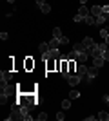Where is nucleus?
<instances>
[{
    "mask_svg": "<svg viewBox=\"0 0 109 121\" xmlns=\"http://www.w3.org/2000/svg\"><path fill=\"white\" fill-rule=\"evenodd\" d=\"M7 119H24L22 110H20V103H15V105H13V108H11V116L7 117Z\"/></svg>",
    "mask_w": 109,
    "mask_h": 121,
    "instance_id": "f257e3e1",
    "label": "nucleus"
},
{
    "mask_svg": "<svg viewBox=\"0 0 109 121\" xmlns=\"http://www.w3.org/2000/svg\"><path fill=\"white\" fill-rule=\"evenodd\" d=\"M0 87H2V94H4V96H11V94L15 92V87H9V85H7V81H2Z\"/></svg>",
    "mask_w": 109,
    "mask_h": 121,
    "instance_id": "f03ea898",
    "label": "nucleus"
},
{
    "mask_svg": "<svg viewBox=\"0 0 109 121\" xmlns=\"http://www.w3.org/2000/svg\"><path fill=\"white\" fill-rule=\"evenodd\" d=\"M80 81H82V78H80L78 74H71V76L67 78V83H69L71 87H76L78 83H80Z\"/></svg>",
    "mask_w": 109,
    "mask_h": 121,
    "instance_id": "7ed1b4c3",
    "label": "nucleus"
},
{
    "mask_svg": "<svg viewBox=\"0 0 109 121\" xmlns=\"http://www.w3.org/2000/svg\"><path fill=\"white\" fill-rule=\"evenodd\" d=\"M87 72H89V69L85 65H84V63H80V65H78V69H76V74L80 76V78H84V76H87Z\"/></svg>",
    "mask_w": 109,
    "mask_h": 121,
    "instance_id": "20e7f679",
    "label": "nucleus"
},
{
    "mask_svg": "<svg viewBox=\"0 0 109 121\" xmlns=\"http://www.w3.org/2000/svg\"><path fill=\"white\" fill-rule=\"evenodd\" d=\"M11 78H13V72H11V71H2V72H0V80H2V81H9Z\"/></svg>",
    "mask_w": 109,
    "mask_h": 121,
    "instance_id": "39448f33",
    "label": "nucleus"
},
{
    "mask_svg": "<svg viewBox=\"0 0 109 121\" xmlns=\"http://www.w3.org/2000/svg\"><path fill=\"white\" fill-rule=\"evenodd\" d=\"M78 15L85 18V16H89V15H91V11H89L87 7H85V4H82V5H80V9H78Z\"/></svg>",
    "mask_w": 109,
    "mask_h": 121,
    "instance_id": "423d86ee",
    "label": "nucleus"
},
{
    "mask_svg": "<svg viewBox=\"0 0 109 121\" xmlns=\"http://www.w3.org/2000/svg\"><path fill=\"white\" fill-rule=\"evenodd\" d=\"M38 51H40L42 54H49V52H51V47H49V43H40V45H38Z\"/></svg>",
    "mask_w": 109,
    "mask_h": 121,
    "instance_id": "0eeeda50",
    "label": "nucleus"
},
{
    "mask_svg": "<svg viewBox=\"0 0 109 121\" xmlns=\"http://www.w3.org/2000/svg\"><path fill=\"white\" fill-rule=\"evenodd\" d=\"M84 24H87V25H96V16H93V15L85 16V18H84Z\"/></svg>",
    "mask_w": 109,
    "mask_h": 121,
    "instance_id": "6e6552de",
    "label": "nucleus"
},
{
    "mask_svg": "<svg viewBox=\"0 0 109 121\" xmlns=\"http://www.w3.org/2000/svg\"><path fill=\"white\" fill-rule=\"evenodd\" d=\"M104 63H105V60L102 58V56H98V58H93V65H95V67H98V69L104 65Z\"/></svg>",
    "mask_w": 109,
    "mask_h": 121,
    "instance_id": "1a4fd4ad",
    "label": "nucleus"
},
{
    "mask_svg": "<svg viewBox=\"0 0 109 121\" xmlns=\"http://www.w3.org/2000/svg\"><path fill=\"white\" fill-rule=\"evenodd\" d=\"M87 60H89V54L85 51H84V52H78V61H80V63H85Z\"/></svg>",
    "mask_w": 109,
    "mask_h": 121,
    "instance_id": "9d476101",
    "label": "nucleus"
},
{
    "mask_svg": "<svg viewBox=\"0 0 109 121\" xmlns=\"http://www.w3.org/2000/svg\"><path fill=\"white\" fill-rule=\"evenodd\" d=\"M91 15L100 16V15H102V7H100V5H93V7H91Z\"/></svg>",
    "mask_w": 109,
    "mask_h": 121,
    "instance_id": "9b49d317",
    "label": "nucleus"
},
{
    "mask_svg": "<svg viewBox=\"0 0 109 121\" xmlns=\"http://www.w3.org/2000/svg\"><path fill=\"white\" fill-rule=\"evenodd\" d=\"M49 58H53V60H60V52H58V49H51Z\"/></svg>",
    "mask_w": 109,
    "mask_h": 121,
    "instance_id": "f8f14e48",
    "label": "nucleus"
},
{
    "mask_svg": "<svg viewBox=\"0 0 109 121\" xmlns=\"http://www.w3.org/2000/svg\"><path fill=\"white\" fill-rule=\"evenodd\" d=\"M89 76H91V78H96V76H98V67H91V69H89V72H87Z\"/></svg>",
    "mask_w": 109,
    "mask_h": 121,
    "instance_id": "ddd939ff",
    "label": "nucleus"
},
{
    "mask_svg": "<svg viewBox=\"0 0 109 121\" xmlns=\"http://www.w3.org/2000/svg\"><path fill=\"white\" fill-rule=\"evenodd\" d=\"M96 117H98V119H102V121H107V119H109V114L102 110V112H98V116H96Z\"/></svg>",
    "mask_w": 109,
    "mask_h": 121,
    "instance_id": "4468645a",
    "label": "nucleus"
},
{
    "mask_svg": "<svg viewBox=\"0 0 109 121\" xmlns=\"http://www.w3.org/2000/svg\"><path fill=\"white\" fill-rule=\"evenodd\" d=\"M40 11L44 13V15H47V13L51 11V5H49V4H44V5H40Z\"/></svg>",
    "mask_w": 109,
    "mask_h": 121,
    "instance_id": "2eb2a0df",
    "label": "nucleus"
},
{
    "mask_svg": "<svg viewBox=\"0 0 109 121\" xmlns=\"http://www.w3.org/2000/svg\"><path fill=\"white\" fill-rule=\"evenodd\" d=\"M58 45H60V42H58L57 38H53V40L49 42V47H51V49H58Z\"/></svg>",
    "mask_w": 109,
    "mask_h": 121,
    "instance_id": "dca6fc26",
    "label": "nucleus"
},
{
    "mask_svg": "<svg viewBox=\"0 0 109 121\" xmlns=\"http://www.w3.org/2000/svg\"><path fill=\"white\" fill-rule=\"evenodd\" d=\"M67 60H78V52H76V51H75V49H73L71 52H69V54H67Z\"/></svg>",
    "mask_w": 109,
    "mask_h": 121,
    "instance_id": "f3484780",
    "label": "nucleus"
},
{
    "mask_svg": "<svg viewBox=\"0 0 109 121\" xmlns=\"http://www.w3.org/2000/svg\"><path fill=\"white\" fill-rule=\"evenodd\" d=\"M53 38L60 40V38H62V31H60V29H53Z\"/></svg>",
    "mask_w": 109,
    "mask_h": 121,
    "instance_id": "a211bd4d",
    "label": "nucleus"
},
{
    "mask_svg": "<svg viewBox=\"0 0 109 121\" xmlns=\"http://www.w3.org/2000/svg\"><path fill=\"white\" fill-rule=\"evenodd\" d=\"M69 98H71V99H78V98H80V92L78 91H71L69 92Z\"/></svg>",
    "mask_w": 109,
    "mask_h": 121,
    "instance_id": "6ab92c4d",
    "label": "nucleus"
},
{
    "mask_svg": "<svg viewBox=\"0 0 109 121\" xmlns=\"http://www.w3.org/2000/svg\"><path fill=\"white\" fill-rule=\"evenodd\" d=\"M73 49L76 51V52H84V51H85V47H84V43H76V45L73 47Z\"/></svg>",
    "mask_w": 109,
    "mask_h": 121,
    "instance_id": "aec40b11",
    "label": "nucleus"
},
{
    "mask_svg": "<svg viewBox=\"0 0 109 121\" xmlns=\"http://www.w3.org/2000/svg\"><path fill=\"white\" fill-rule=\"evenodd\" d=\"M62 108H71V98L62 101Z\"/></svg>",
    "mask_w": 109,
    "mask_h": 121,
    "instance_id": "412c9836",
    "label": "nucleus"
},
{
    "mask_svg": "<svg viewBox=\"0 0 109 121\" xmlns=\"http://www.w3.org/2000/svg\"><path fill=\"white\" fill-rule=\"evenodd\" d=\"M31 67H35V61H33L31 58H27L26 60V69H31Z\"/></svg>",
    "mask_w": 109,
    "mask_h": 121,
    "instance_id": "4be33fe9",
    "label": "nucleus"
},
{
    "mask_svg": "<svg viewBox=\"0 0 109 121\" xmlns=\"http://www.w3.org/2000/svg\"><path fill=\"white\" fill-rule=\"evenodd\" d=\"M73 20H75V24H80V22H84V16H80V15H78V13H76Z\"/></svg>",
    "mask_w": 109,
    "mask_h": 121,
    "instance_id": "5701e85b",
    "label": "nucleus"
},
{
    "mask_svg": "<svg viewBox=\"0 0 109 121\" xmlns=\"http://www.w3.org/2000/svg\"><path fill=\"white\" fill-rule=\"evenodd\" d=\"M58 42H60L62 45H67V43H69V38H67V36H62V38H60Z\"/></svg>",
    "mask_w": 109,
    "mask_h": 121,
    "instance_id": "b1692460",
    "label": "nucleus"
},
{
    "mask_svg": "<svg viewBox=\"0 0 109 121\" xmlns=\"http://www.w3.org/2000/svg\"><path fill=\"white\" fill-rule=\"evenodd\" d=\"M47 61V71H51L53 67H55V63H53V58H49V60H46Z\"/></svg>",
    "mask_w": 109,
    "mask_h": 121,
    "instance_id": "393cba45",
    "label": "nucleus"
},
{
    "mask_svg": "<svg viewBox=\"0 0 109 121\" xmlns=\"http://www.w3.org/2000/svg\"><path fill=\"white\" fill-rule=\"evenodd\" d=\"M104 22H105V18H104L102 15H100V16H96V25H102Z\"/></svg>",
    "mask_w": 109,
    "mask_h": 121,
    "instance_id": "a878e982",
    "label": "nucleus"
},
{
    "mask_svg": "<svg viewBox=\"0 0 109 121\" xmlns=\"http://www.w3.org/2000/svg\"><path fill=\"white\" fill-rule=\"evenodd\" d=\"M102 58H104L105 61H109V47H107V49L104 51V54H102Z\"/></svg>",
    "mask_w": 109,
    "mask_h": 121,
    "instance_id": "bb28decb",
    "label": "nucleus"
},
{
    "mask_svg": "<svg viewBox=\"0 0 109 121\" xmlns=\"http://www.w3.org/2000/svg\"><path fill=\"white\" fill-rule=\"evenodd\" d=\"M7 98H9V96H4V94H0V103H2V105H5V103H7Z\"/></svg>",
    "mask_w": 109,
    "mask_h": 121,
    "instance_id": "cd10ccee",
    "label": "nucleus"
},
{
    "mask_svg": "<svg viewBox=\"0 0 109 121\" xmlns=\"http://www.w3.org/2000/svg\"><path fill=\"white\" fill-rule=\"evenodd\" d=\"M107 35H109V31H107V29H102V31H100V36H102L104 40L107 38Z\"/></svg>",
    "mask_w": 109,
    "mask_h": 121,
    "instance_id": "c85d7f7f",
    "label": "nucleus"
},
{
    "mask_svg": "<svg viewBox=\"0 0 109 121\" xmlns=\"http://www.w3.org/2000/svg\"><path fill=\"white\" fill-rule=\"evenodd\" d=\"M38 119H40V121H46V119H47V114H46V112H42V114H38Z\"/></svg>",
    "mask_w": 109,
    "mask_h": 121,
    "instance_id": "c756f323",
    "label": "nucleus"
},
{
    "mask_svg": "<svg viewBox=\"0 0 109 121\" xmlns=\"http://www.w3.org/2000/svg\"><path fill=\"white\" fill-rule=\"evenodd\" d=\"M107 13H109V4L102 7V15H107Z\"/></svg>",
    "mask_w": 109,
    "mask_h": 121,
    "instance_id": "7c9ffc66",
    "label": "nucleus"
},
{
    "mask_svg": "<svg viewBox=\"0 0 109 121\" xmlns=\"http://www.w3.org/2000/svg\"><path fill=\"white\" fill-rule=\"evenodd\" d=\"M64 117H66V116H64L62 112H58V114H57V119H58V121H64Z\"/></svg>",
    "mask_w": 109,
    "mask_h": 121,
    "instance_id": "2f4dec72",
    "label": "nucleus"
},
{
    "mask_svg": "<svg viewBox=\"0 0 109 121\" xmlns=\"http://www.w3.org/2000/svg\"><path fill=\"white\" fill-rule=\"evenodd\" d=\"M0 38H2V40H7V38H9V35H7V33H0Z\"/></svg>",
    "mask_w": 109,
    "mask_h": 121,
    "instance_id": "473e14b6",
    "label": "nucleus"
},
{
    "mask_svg": "<svg viewBox=\"0 0 109 121\" xmlns=\"http://www.w3.org/2000/svg\"><path fill=\"white\" fill-rule=\"evenodd\" d=\"M35 2H36L38 5H44V4H46V0H35Z\"/></svg>",
    "mask_w": 109,
    "mask_h": 121,
    "instance_id": "72a5a7b5",
    "label": "nucleus"
},
{
    "mask_svg": "<svg viewBox=\"0 0 109 121\" xmlns=\"http://www.w3.org/2000/svg\"><path fill=\"white\" fill-rule=\"evenodd\" d=\"M105 43H107V47H109V35H107V38H105Z\"/></svg>",
    "mask_w": 109,
    "mask_h": 121,
    "instance_id": "f704fd0d",
    "label": "nucleus"
},
{
    "mask_svg": "<svg viewBox=\"0 0 109 121\" xmlns=\"http://www.w3.org/2000/svg\"><path fill=\"white\" fill-rule=\"evenodd\" d=\"M85 2H87V0H80V4H85Z\"/></svg>",
    "mask_w": 109,
    "mask_h": 121,
    "instance_id": "c9c22d12",
    "label": "nucleus"
},
{
    "mask_svg": "<svg viewBox=\"0 0 109 121\" xmlns=\"http://www.w3.org/2000/svg\"><path fill=\"white\" fill-rule=\"evenodd\" d=\"M7 2H15V0H7Z\"/></svg>",
    "mask_w": 109,
    "mask_h": 121,
    "instance_id": "e433bc0d",
    "label": "nucleus"
},
{
    "mask_svg": "<svg viewBox=\"0 0 109 121\" xmlns=\"http://www.w3.org/2000/svg\"><path fill=\"white\" fill-rule=\"evenodd\" d=\"M107 105H109V99H107Z\"/></svg>",
    "mask_w": 109,
    "mask_h": 121,
    "instance_id": "4c0bfd02",
    "label": "nucleus"
},
{
    "mask_svg": "<svg viewBox=\"0 0 109 121\" xmlns=\"http://www.w3.org/2000/svg\"><path fill=\"white\" fill-rule=\"evenodd\" d=\"M107 31H109V27H107Z\"/></svg>",
    "mask_w": 109,
    "mask_h": 121,
    "instance_id": "58836bf2",
    "label": "nucleus"
}]
</instances>
